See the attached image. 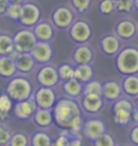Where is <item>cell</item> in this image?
I'll use <instances>...</instances> for the list:
<instances>
[{
    "instance_id": "e0dca14e",
    "label": "cell",
    "mask_w": 138,
    "mask_h": 146,
    "mask_svg": "<svg viewBox=\"0 0 138 146\" xmlns=\"http://www.w3.org/2000/svg\"><path fill=\"white\" fill-rule=\"evenodd\" d=\"M81 106L88 113H98L103 106V99L99 95L85 94L81 99Z\"/></svg>"
},
{
    "instance_id": "7402d4cb",
    "label": "cell",
    "mask_w": 138,
    "mask_h": 146,
    "mask_svg": "<svg viewBox=\"0 0 138 146\" xmlns=\"http://www.w3.org/2000/svg\"><path fill=\"white\" fill-rule=\"evenodd\" d=\"M16 73L14 61L9 56H0V76L3 78H13Z\"/></svg>"
},
{
    "instance_id": "8d00e7d4",
    "label": "cell",
    "mask_w": 138,
    "mask_h": 146,
    "mask_svg": "<svg viewBox=\"0 0 138 146\" xmlns=\"http://www.w3.org/2000/svg\"><path fill=\"white\" fill-rule=\"evenodd\" d=\"M11 132L9 128L4 125V123H0V146L8 145L10 139L11 137Z\"/></svg>"
},
{
    "instance_id": "cb8c5ba5",
    "label": "cell",
    "mask_w": 138,
    "mask_h": 146,
    "mask_svg": "<svg viewBox=\"0 0 138 146\" xmlns=\"http://www.w3.org/2000/svg\"><path fill=\"white\" fill-rule=\"evenodd\" d=\"M63 88L64 91V94L67 96V98L73 99L76 97H79L83 93V84L76 80L75 78L70 79L68 81L63 82Z\"/></svg>"
},
{
    "instance_id": "52a82bcc",
    "label": "cell",
    "mask_w": 138,
    "mask_h": 146,
    "mask_svg": "<svg viewBox=\"0 0 138 146\" xmlns=\"http://www.w3.org/2000/svg\"><path fill=\"white\" fill-rule=\"evenodd\" d=\"M52 25L54 28L61 29H68L72 23L74 22V13L73 10L67 6H60L52 13Z\"/></svg>"
},
{
    "instance_id": "2e32d148",
    "label": "cell",
    "mask_w": 138,
    "mask_h": 146,
    "mask_svg": "<svg viewBox=\"0 0 138 146\" xmlns=\"http://www.w3.org/2000/svg\"><path fill=\"white\" fill-rule=\"evenodd\" d=\"M122 93L121 86L116 81H108L104 84H102V99H105L109 102H114L121 98Z\"/></svg>"
},
{
    "instance_id": "e575fe53",
    "label": "cell",
    "mask_w": 138,
    "mask_h": 146,
    "mask_svg": "<svg viewBox=\"0 0 138 146\" xmlns=\"http://www.w3.org/2000/svg\"><path fill=\"white\" fill-rule=\"evenodd\" d=\"M92 0H71V8L79 13H85L89 9Z\"/></svg>"
},
{
    "instance_id": "30bf717a",
    "label": "cell",
    "mask_w": 138,
    "mask_h": 146,
    "mask_svg": "<svg viewBox=\"0 0 138 146\" xmlns=\"http://www.w3.org/2000/svg\"><path fill=\"white\" fill-rule=\"evenodd\" d=\"M33 100L36 104L37 108L51 110L56 103V94L52 87L41 86L34 94Z\"/></svg>"
},
{
    "instance_id": "277c9868",
    "label": "cell",
    "mask_w": 138,
    "mask_h": 146,
    "mask_svg": "<svg viewBox=\"0 0 138 146\" xmlns=\"http://www.w3.org/2000/svg\"><path fill=\"white\" fill-rule=\"evenodd\" d=\"M134 106L128 98H119L114 101L113 106L114 121L117 125H127L131 121V113Z\"/></svg>"
},
{
    "instance_id": "484cf974",
    "label": "cell",
    "mask_w": 138,
    "mask_h": 146,
    "mask_svg": "<svg viewBox=\"0 0 138 146\" xmlns=\"http://www.w3.org/2000/svg\"><path fill=\"white\" fill-rule=\"evenodd\" d=\"M13 106V100L6 93L0 94V121L4 122L9 119Z\"/></svg>"
},
{
    "instance_id": "44dd1931",
    "label": "cell",
    "mask_w": 138,
    "mask_h": 146,
    "mask_svg": "<svg viewBox=\"0 0 138 146\" xmlns=\"http://www.w3.org/2000/svg\"><path fill=\"white\" fill-rule=\"evenodd\" d=\"M94 76L93 68L89 64L77 65L74 66V78L81 84H86L92 80Z\"/></svg>"
},
{
    "instance_id": "4316f807",
    "label": "cell",
    "mask_w": 138,
    "mask_h": 146,
    "mask_svg": "<svg viewBox=\"0 0 138 146\" xmlns=\"http://www.w3.org/2000/svg\"><path fill=\"white\" fill-rule=\"evenodd\" d=\"M13 50V37L9 34L0 33V56H9Z\"/></svg>"
},
{
    "instance_id": "f546056e",
    "label": "cell",
    "mask_w": 138,
    "mask_h": 146,
    "mask_svg": "<svg viewBox=\"0 0 138 146\" xmlns=\"http://www.w3.org/2000/svg\"><path fill=\"white\" fill-rule=\"evenodd\" d=\"M59 78L63 82L68 81L70 79L74 78V66L69 64H63L61 65L60 68L57 69Z\"/></svg>"
},
{
    "instance_id": "5b68a950",
    "label": "cell",
    "mask_w": 138,
    "mask_h": 146,
    "mask_svg": "<svg viewBox=\"0 0 138 146\" xmlns=\"http://www.w3.org/2000/svg\"><path fill=\"white\" fill-rule=\"evenodd\" d=\"M13 48L19 53H29L32 48L37 43L32 30L29 28H23L19 30L13 37Z\"/></svg>"
},
{
    "instance_id": "83f0119b",
    "label": "cell",
    "mask_w": 138,
    "mask_h": 146,
    "mask_svg": "<svg viewBox=\"0 0 138 146\" xmlns=\"http://www.w3.org/2000/svg\"><path fill=\"white\" fill-rule=\"evenodd\" d=\"M51 142L49 135L43 131H38L31 138V146H50Z\"/></svg>"
},
{
    "instance_id": "d6986e66",
    "label": "cell",
    "mask_w": 138,
    "mask_h": 146,
    "mask_svg": "<svg viewBox=\"0 0 138 146\" xmlns=\"http://www.w3.org/2000/svg\"><path fill=\"white\" fill-rule=\"evenodd\" d=\"M17 72H21L23 74L29 73L33 69L35 62L33 58L29 53H20L18 57L14 60Z\"/></svg>"
},
{
    "instance_id": "d6a6232c",
    "label": "cell",
    "mask_w": 138,
    "mask_h": 146,
    "mask_svg": "<svg viewBox=\"0 0 138 146\" xmlns=\"http://www.w3.org/2000/svg\"><path fill=\"white\" fill-rule=\"evenodd\" d=\"M28 139L24 133H15L11 135L8 146H28Z\"/></svg>"
},
{
    "instance_id": "60d3db41",
    "label": "cell",
    "mask_w": 138,
    "mask_h": 146,
    "mask_svg": "<svg viewBox=\"0 0 138 146\" xmlns=\"http://www.w3.org/2000/svg\"><path fill=\"white\" fill-rule=\"evenodd\" d=\"M68 146H83V142H81V139L78 137H75L73 139L69 138Z\"/></svg>"
},
{
    "instance_id": "ac0fdd59",
    "label": "cell",
    "mask_w": 138,
    "mask_h": 146,
    "mask_svg": "<svg viewBox=\"0 0 138 146\" xmlns=\"http://www.w3.org/2000/svg\"><path fill=\"white\" fill-rule=\"evenodd\" d=\"M100 48L107 55H114L120 50L121 42L116 34H108L101 39Z\"/></svg>"
},
{
    "instance_id": "7a4b0ae2",
    "label": "cell",
    "mask_w": 138,
    "mask_h": 146,
    "mask_svg": "<svg viewBox=\"0 0 138 146\" xmlns=\"http://www.w3.org/2000/svg\"><path fill=\"white\" fill-rule=\"evenodd\" d=\"M116 66L120 74L134 75L138 71V51L136 48L128 46L116 53Z\"/></svg>"
},
{
    "instance_id": "b9f144b4",
    "label": "cell",
    "mask_w": 138,
    "mask_h": 146,
    "mask_svg": "<svg viewBox=\"0 0 138 146\" xmlns=\"http://www.w3.org/2000/svg\"><path fill=\"white\" fill-rule=\"evenodd\" d=\"M137 110H138L137 106H134L133 109V113H131V121H133L134 124L138 123V115H137L138 111Z\"/></svg>"
},
{
    "instance_id": "1f68e13d",
    "label": "cell",
    "mask_w": 138,
    "mask_h": 146,
    "mask_svg": "<svg viewBox=\"0 0 138 146\" xmlns=\"http://www.w3.org/2000/svg\"><path fill=\"white\" fill-rule=\"evenodd\" d=\"M22 5L20 4H9L7 10L5 11V14L9 18L11 19L13 21H18L20 14H21Z\"/></svg>"
},
{
    "instance_id": "603a6c76",
    "label": "cell",
    "mask_w": 138,
    "mask_h": 146,
    "mask_svg": "<svg viewBox=\"0 0 138 146\" xmlns=\"http://www.w3.org/2000/svg\"><path fill=\"white\" fill-rule=\"evenodd\" d=\"M122 92L130 98H136L138 94V78L137 75H129L123 81Z\"/></svg>"
},
{
    "instance_id": "d590c367",
    "label": "cell",
    "mask_w": 138,
    "mask_h": 146,
    "mask_svg": "<svg viewBox=\"0 0 138 146\" xmlns=\"http://www.w3.org/2000/svg\"><path fill=\"white\" fill-rule=\"evenodd\" d=\"M98 10L104 15L112 14L114 11H114V0H101V2L99 3Z\"/></svg>"
},
{
    "instance_id": "7c38bea8",
    "label": "cell",
    "mask_w": 138,
    "mask_h": 146,
    "mask_svg": "<svg viewBox=\"0 0 138 146\" xmlns=\"http://www.w3.org/2000/svg\"><path fill=\"white\" fill-rule=\"evenodd\" d=\"M37 110V106L35 104L33 98H29L27 100L17 102L14 106L13 113L14 116L19 119H28L32 118L35 111Z\"/></svg>"
},
{
    "instance_id": "4dcf8cb0",
    "label": "cell",
    "mask_w": 138,
    "mask_h": 146,
    "mask_svg": "<svg viewBox=\"0 0 138 146\" xmlns=\"http://www.w3.org/2000/svg\"><path fill=\"white\" fill-rule=\"evenodd\" d=\"M114 11L118 13H130L133 8V0H114Z\"/></svg>"
},
{
    "instance_id": "7bdbcfd3",
    "label": "cell",
    "mask_w": 138,
    "mask_h": 146,
    "mask_svg": "<svg viewBox=\"0 0 138 146\" xmlns=\"http://www.w3.org/2000/svg\"><path fill=\"white\" fill-rule=\"evenodd\" d=\"M26 0H9V2L11 3V4H24Z\"/></svg>"
},
{
    "instance_id": "6da1fadb",
    "label": "cell",
    "mask_w": 138,
    "mask_h": 146,
    "mask_svg": "<svg viewBox=\"0 0 138 146\" xmlns=\"http://www.w3.org/2000/svg\"><path fill=\"white\" fill-rule=\"evenodd\" d=\"M52 119L59 128L76 134L81 129V109L79 104L70 98H63L56 102L51 108Z\"/></svg>"
},
{
    "instance_id": "f35d334b",
    "label": "cell",
    "mask_w": 138,
    "mask_h": 146,
    "mask_svg": "<svg viewBox=\"0 0 138 146\" xmlns=\"http://www.w3.org/2000/svg\"><path fill=\"white\" fill-rule=\"evenodd\" d=\"M130 139L135 146L138 145V126H137V124H134L133 129L131 130Z\"/></svg>"
},
{
    "instance_id": "9a60e30c",
    "label": "cell",
    "mask_w": 138,
    "mask_h": 146,
    "mask_svg": "<svg viewBox=\"0 0 138 146\" xmlns=\"http://www.w3.org/2000/svg\"><path fill=\"white\" fill-rule=\"evenodd\" d=\"M31 30L37 41L49 42L54 35L53 25L46 21H41L40 20L34 27L31 28Z\"/></svg>"
},
{
    "instance_id": "ba28073f",
    "label": "cell",
    "mask_w": 138,
    "mask_h": 146,
    "mask_svg": "<svg viewBox=\"0 0 138 146\" xmlns=\"http://www.w3.org/2000/svg\"><path fill=\"white\" fill-rule=\"evenodd\" d=\"M69 35L74 42L83 45L92 36V30L86 21L77 20L69 27Z\"/></svg>"
},
{
    "instance_id": "74e56055",
    "label": "cell",
    "mask_w": 138,
    "mask_h": 146,
    "mask_svg": "<svg viewBox=\"0 0 138 146\" xmlns=\"http://www.w3.org/2000/svg\"><path fill=\"white\" fill-rule=\"evenodd\" d=\"M68 143H69V137L67 135H61L54 141L51 142L50 146H68Z\"/></svg>"
},
{
    "instance_id": "9c48e42d",
    "label": "cell",
    "mask_w": 138,
    "mask_h": 146,
    "mask_svg": "<svg viewBox=\"0 0 138 146\" xmlns=\"http://www.w3.org/2000/svg\"><path fill=\"white\" fill-rule=\"evenodd\" d=\"M29 54L33 58L35 64H39V65L43 66L50 62L52 56H53V51H52V48L48 42L37 41Z\"/></svg>"
},
{
    "instance_id": "3957f363",
    "label": "cell",
    "mask_w": 138,
    "mask_h": 146,
    "mask_svg": "<svg viewBox=\"0 0 138 146\" xmlns=\"http://www.w3.org/2000/svg\"><path fill=\"white\" fill-rule=\"evenodd\" d=\"M32 90V84L27 78L14 76L8 83L5 93L13 101L21 102L31 98Z\"/></svg>"
},
{
    "instance_id": "f1b7e54d",
    "label": "cell",
    "mask_w": 138,
    "mask_h": 146,
    "mask_svg": "<svg viewBox=\"0 0 138 146\" xmlns=\"http://www.w3.org/2000/svg\"><path fill=\"white\" fill-rule=\"evenodd\" d=\"M102 92V84L98 81H89L85 84L83 89V94H94L101 96Z\"/></svg>"
},
{
    "instance_id": "4fadbf2b",
    "label": "cell",
    "mask_w": 138,
    "mask_h": 146,
    "mask_svg": "<svg viewBox=\"0 0 138 146\" xmlns=\"http://www.w3.org/2000/svg\"><path fill=\"white\" fill-rule=\"evenodd\" d=\"M137 33V26L133 20L122 19L116 26L114 34L120 40H130L135 36Z\"/></svg>"
},
{
    "instance_id": "ffe728a7",
    "label": "cell",
    "mask_w": 138,
    "mask_h": 146,
    "mask_svg": "<svg viewBox=\"0 0 138 146\" xmlns=\"http://www.w3.org/2000/svg\"><path fill=\"white\" fill-rule=\"evenodd\" d=\"M93 52L91 48L86 45H80L75 49L73 54V59L76 65H85L89 64L92 61Z\"/></svg>"
},
{
    "instance_id": "5bb4252c",
    "label": "cell",
    "mask_w": 138,
    "mask_h": 146,
    "mask_svg": "<svg viewBox=\"0 0 138 146\" xmlns=\"http://www.w3.org/2000/svg\"><path fill=\"white\" fill-rule=\"evenodd\" d=\"M81 129H83L85 137L93 141L103 133H105V125L103 121L100 119H91L83 124Z\"/></svg>"
},
{
    "instance_id": "836d02e7",
    "label": "cell",
    "mask_w": 138,
    "mask_h": 146,
    "mask_svg": "<svg viewBox=\"0 0 138 146\" xmlns=\"http://www.w3.org/2000/svg\"><path fill=\"white\" fill-rule=\"evenodd\" d=\"M94 141V146H116V141L110 134L103 133Z\"/></svg>"
},
{
    "instance_id": "ab89813d",
    "label": "cell",
    "mask_w": 138,
    "mask_h": 146,
    "mask_svg": "<svg viewBox=\"0 0 138 146\" xmlns=\"http://www.w3.org/2000/svg\"><path fill=\"white\" fill-rule=\"evenodd\" d=\"M9 4H10L9 0H0V15L5 14V11L7 10Z\"/></svg>"
},
{
    "instance_id": "8992f818",
    "label": "cell",
    "mask_w": 138,
    "mask_h": 146,
    "mask_svg": "<svg viewBox=\"0 0 138 146\" xmlns=\"http://www.w3.org/2000/svg\"><path fill=\"white\" fill-rule=\"evenodd\" d=\"M41 19V10L34 3L27 2L22 4L21 14H20L19 20L24 28L31 29L34 27Z\"/></svg>"
},
{
    "instance_id": "8fae6325",
    "label": "cell",
    "mask_w": 138,
    "mask_h": 146,
    "mask_svg": "<svg viewBox=\"0 0 138 146\" xmlns=\"http://www.w3.org/2000/svg\"><path fill=\"white\" fill-rule=\"evenodd\" d=\"M59 80L57 69L52 66L43 65L37 73V81L43 87H53Z\"/></svg>"
},
{
    "instance_id": "d4e9b609",
    "label": "cell",
    "mask_w": 138,
    "mask_h": 146,
    "mask_svg": "<svg viewBox=\"0 0 138 146\" xmlns=\"http://www.w3.org/2000/svg\"><path fill=\"white\" fill-rule=\"evenodd\" d=\"M33 121L37 125H39L41 127H46L53 121L52 119V114L51 110L49 109H42V108H37L35 111V113L32 116Z\"/></svg>"
}]
</instances>
